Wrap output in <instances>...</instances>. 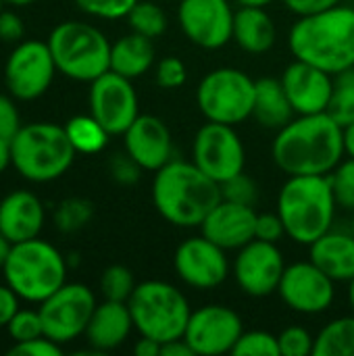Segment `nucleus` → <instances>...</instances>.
I'll use <instances>...</instances> for the list:
<instances>
[{"label": "nucleus", "instance_id": "1", "mask_svg": "<svg viewBox=\"0 0 354 356\" xmlns=\"http://www.w3.org/2000/svg\"><path fill=\"white\" fill-rule=\"evenodd\" d=\"M271 154L288 177L330 175L346 154L344 127L328 113L298 115L277 129Z\"/></svg>", "mask_w": 354, "mask_h": 356}, {"label": "nucleus", "instance_id": "2", "mask_svg": "<svg viewBox=\"0 0 354 356\" xmlns=\"http://www.w3.org/2000/svg\"><path fill=\"white\" fill-rule=\"evenodd\" d=\"M288 46L294 58L332 75L354 67V8L336 4L328 10L298 17L290 27Z\"/></svg>", "mask_w": 354, "mask_h": 356}, {"label": "nucleus", "instance_id": "3", "mask_svg": "<svg viewBox=\"0 0 354 356\" xmlns=\"http://www.w3.org/2000/svg\"><path fill=\"white\" fill-rule=\"evenodd\" d=\"M221 200V184L200 171L192 161L171 159L154 173L152 202L159 215L175 227H200Z\"/></svg>", "mask_w": 354, "mask_h": 356}, {"label": "nucleus", "instance_id": "4", "mask_svg": "<svg viewBox=\"0 0 354 356\" xmlns=\"http://www.w3.org/2000/svg\"><path fill=\"white\" fill-rule=\"evenodd\" d=\"M336 209L328 175H290L277 194V215L286 236L300 246H311L332 229Z\"/></svg>", "mask_w": 354, "mask_h": 356}, {"label": "nucleus", "instance_id": "5", "mask_svg": "<svg viewBox=\"0 0 354 356\" xmlns=\"http://www.w3.org/2000/svg\"><path fill=\"white\" fill-rule=\"evenodd\" d=\"M75 148L56 123L23 125L10 140V161L21 177L46 184L63 177L75 161Z\"/></svg>", "mask_w": 354, "mask_h": 356}, {"label": "nucleus", "instance_id": "6", "mask_svg": "<svg viewBox=\"0 0 354 356\" xmlns=\"http://www.w3.org/2000/svg\"><path fill=\"white\" fill-rule=\"evenodd\" d=\"M2 273L19 298L40 305L67 284V261L52 244L31 238L13 244Z\"/></svg>", "mask_w": 354, "mask_h": 356}, {"label": "nucleus", "instance_id": "7", "mask_svg": "<svg viewBox=\"0 0 354 356\" xmlns=\"http://www.w3.org/2000/svg\"><path fill=\"white\" fill-rule=\"evenodd\" d=\"M127 307L134 319V330L161 344L184 338L192 315L186 294L163 280L138 284Z\"/></svg>", "mask_w": 354, "mask_h": 356}, {"label": "nucleus", "instance_id": "8", "mask_svg": "<svg viewBox=\"0 0 354 356\" xmlns=\"http://www.w3.org/2000/svg\"><path fill=\"white\" fill-rule=\"evenodd\" d=\"M48 46L56 69L69 79L94 81L111 71V42L90 23H58L48 35Z\"/></svg>", "mask_w": 354, "mask_h": 356}, {"label": "nucleus", "instance_id": "9", "mask_svg": "<svg viewBox=\"0 0 354 356\" xmlns=\"http://www.w3.org/2000/svg\"><path fill=\"white\" fill-rule=\"evenodd\" d=\"M257 81L236 67L209 71L196 88V104L207 121L240 125L252 117Z\"/></svg>", "mask_w": 354, "mask_h": 356}, {"label": "nucleus", "instance_id": "10", "mask_svg": "<svg viewBox=\"0 0 354 356\" xmlns=\"http://www.w3.org/2000/svg\"><path fill=\"white\" fill-rule=\"evenodd\" d=\"M96 309L94 292L83 284H65L46 300L40 302L44 336L58 344L73 342L86 334V327Z\"/></svg>", "mask_w": 354, "mask_h": 356}, {"label": "nucleus", "instance_id": "11", "mask_svg": "<svg viewBox=\"0 0 354 356\" xmlns=\"http://www.w3.org/2000/svg\"><path fill=\"white\" fill-rule=\"evenodd\" d=\"M192 163L217 184L242 173L246 165V150L236 127L215 121L204 123L192 142Z\"/></svg>", "mask_w": 354, "mask_h": 356}, {"label": "nucleus", "instance_id": "12", "mask_svg": "<svg viewBox=\"0 0 354 356\" xmlns=\"http://www.w3.org/2000/svg\"><path fill=\"white\" fill-rule=\"evenodd\" d=\"M56 71L48 42L25 40L10 52L4 65V81L15 98L35 100L46 94Z\"/></svg>", "mask_w": 354, "mask_h": 356}, {"label": "nucleus", "instance_id": "13", "mask_svg": "<svg viewBox=\"0 0 354 356\" xmlns=\"http://www.w3.org/2000/svg\"><path fill=\"white\" fill-rule=\"evenodd\" d=\"M236 10L230 0H179L177 23L198 48L219 50L234 38Z\"/></svg>", "mask_w": 354, "mask_h": 356}, {"label": "nucleus", "instance_id": "14", "mask_svg": "<svg viewBox=\"0 0 354 356\" xmlns=\"http://www.w3.org/2000/svg\"><path fill=\"white\" fill-rule=\"evenodd\" d=\"M90 115L111 136H123L140 115V102L131 79L106 71L90 81Z\"/></svg>", "mask_w": 354, "mask_h": 356}, {"label": "nucleus", "instance_id": "15", "mask_svg": "<svg viewBox=\"0 0 354 356\" xmlns=\"http://www.w3.org/2000/svg\"><path fill=\"white\" fill-rule=\"evenodd\" d=\"M277 294L282 302L298 315H321L336 298V282L311 259L286 267Z\"/></svg>", "mask_w": 354, "mask_h": 356}, {"label": "nucleus", "instance_id": "16", "mask_svg": "<svg viewBox=\"0 0 354 356\" xmlns=\"http://www.w3.org/2000/svg\"><path fill=\"white\" fill-rule=\"evenodd\" d=\"M244 334L242 317L225 305H207L192 311L184 340L194 355L219 356L234 350Z\"/></svg>", "mask_w": 354, "mask_h": 356}, {"label": "nucleus", "instance_id": "17", "mask_svg": "<svg viewBox=\"0 0 354 356\" xmlns=\"http://www.w3.org/2000/svg\"><path fill=\"white\" fill-rule=\"evenodd\" d=\"M286 261L277 244L252 240L242 246L234 261V277L238 288L250 298H267L277 294Z\"/></svg>", "mask_w": 354, "mask_h": 356}, {"label": "nucleus", "instance_id": "18", "mask_svg": "<svg viewBox=\"0 0 354 356\" xmlns=\"http://www.w3.org/2000/svg\"><path fill=\"white\" fill-rule=\"evenodd\" d=\"M227 250L217 246L204 236H194L184 240L173 257V267L177 277L194 290L219 288L230 275Z\"/></svg>", "mask_w": 354, "mask_h": 356}, {"label": "nucleus", "instance_id": "19", "mask_svg": "<svg viewBox=\"0 0 354 356\" xmlns=\"http://www.w3.org/2000/svg\"><path fill=\"white\" fill-rule=\"evenodd\" d=\"M286 96L296 115H317L328 113L336 79L332 73L294 58L280 77Z\"/></svg>", "mask_w": 354, "mask_h": 356}, {"label": "nucleus", "instance_id": "20", "mask_svg": "<svg viewBox=\"0 0 354 356\" xmlns=\"http://www.w3.org/2000/svg\"><path fill=\"white\" fill-rule=\"evenodd\" d=\"M125 152L142 167V171L156 173L171 161L173 140L167 123L154 115H138V119L123 134Z\"/></svg>", "mask_w": 354, "mask_h": 356}, {"label": "nucleus", "instance_id": "21", "mask_svg": "<svg viewBox=\"0 0 354 356\" xmlns=\"http://www.w3.org/2000/svg\"><path fill=\"white\" fill-rule=\"evenodd\" d=\"M257 215L252 207L221 200L202 221L200 232L204 238L221 246L223 250H240L255 240Z\"/></svg>", "mask_w": 354, "mask_h": 356}, {"label": "nucleus", "instance_id": "22", "mask_svg": "<svg viewBox=\"0 0 354 356\" xmlns=\"http://www.w3.org/2000/svg\"><path fill=\"white\" fill-rule=\"evenodd\" d=\"M44 207L27 190H15L0 200V232L10 244L38 238L44 227Z\"/></svg>", "mask_w": 354, "mask_h": 356}, {"label": "nucleus", "instance_id": "23", "mask_svg": "<svg viewBox=\"0 0 354 356\" xmlns=\"http://www.w3.org/2000/svg\"><path fill=\"white\" fill-rule=\"evenodd\" d=\"M131 330H134V319L127 302L104 300L96 305L83 336L92 350L104 355L123 346Z\"/></svg>", "mask_w": 354, "mask_h": 356}, {"label": "nucleus", "instance_id": "24", "mask_svg": "<svg viewBox=\"0 0 354 356\" xmlns=\"http://www.w3.org/2000/svg\"><path fill=\"white\" fill-rule=\"evenodd\" d=\"M309 259L336 284H348L354 277V236L330 229L309 246Z\"/></svg>", "mask_w": 354, "mask_h": 356}, {"label": "nucleus", "instance_id": "25", "mask_svg": "<svg viewBox=\"0 0 354 356\" xmlns=\"http://www.w3.org/2000/svg\"><path fill=\"white\" fill-rule=\"evenodd\" d=\"M232 40L248 54H265L277 40L275 21L265 6H240L234 17Z\"/></svg>", "mask_w": 354, "mask_h": 356}, {"label": "nucleus", "instance_id": "26", "mask_svg": "<svg viewBox=\"0 0 354 356\" xmlns=\"http://www.w3.org/2000/svg\"><path fill=\"white\" fill-rule=\"evenodd\" d=\"M156 58V48L150 38L142 33H127L111 44V71L127 77L138 79L146 75Z\"/></svg>", "mask_w": 354, "mask_h": 356}, {"label": "nucleus", "instance_id": "27", "mask_svg": "<svg viewBox=\"0 0 354 356\" xmlns=\"http://www.w3.org/2000/svg\"><path fill=\"white\" fill-rule=\"evenodd\" d=\"M294 108L286 96V90L280 79L275 77H261L257 79L255 90V108L252 117L265 129H282L286 123L294 119Z\"/></svg>", "mask_w": 354, "mask_h": 356}, {"label": "nucleus", "instance_id": "28", "mask_svg": "<svg viewBox=\"0 0 354 356\" xmlns=\"http://www.w3.org/2000/svg\"><path fill=\"white\" fill-rule=\"evenodd\" d=\"M313 356H354V313L330 321L315 336Z\"/></svg>", "mask_w": 354, "mask_h": 356}, {"label": "nucleus", "instance_id": "29", "mask_svg": "<svg viewBox=\"0 0 354 356\" xmlns=\"http://www.w3.org/2000/svg\"><path fill=\"white\" fill-rule=\"evenodd\" d=\"M65 131L75 148L81 154H96L106 148L111 134L92 117V115H77L71 117L65 125Z\"/></svg>", "mask_w": 354, "mask_h": 356}, {"label": "nucleus", "instance_id": "30", "mask_svg": "<svg viewBox=\"0 0 354 356\" xmlns=\"http://www.w3.org/2000/svg\"><path fill=\"white\" fill-rule=\"evenodd\" d=\"M129 23V29L136 33H142L150 40L159 38L165 33L167 29V15L165 10L150 0H138L136 6L129 10V15L125 17Z\"/></svg>", "mask_w": 354, "mask_h": 356}, {"label": "nucleus", "instance_id": "31", "mask_svg": "<svg viewBox=\"0 0 354 356\" xmlns=\"http://www.w3.org/2000/svg\"><path fill=\"white\" fill-rule=\"evenodd\" d=\"M336 88L328 106V115L342 127L354 123V67L334 75Z\"/></svg>", "mask_w": 354, "mask_h": 356}, {"label": "nucleus", "instance_id": "32", "mask_svg": "<svg viewBox=\"0 0 354 356\" xmlns=\"http://www.w3.org/2000/svg\"><path fill=\"white\" fill-rule=\"evenodd\" d=\"M94 217V204L86 198H67L54 211V225L63 234L83 229Z\"/></svg>", "mask_w": 354, "mask_h": 356}, {"label": "nucleus", "instance_id": "33", "mask_svg": "<svg viewBox=\"0 0 354 356\" xmlns=\"http://www.w3.org/2000/svg\"><path fill=\"white\" fill-rule=\"evenodd\" d=\"M136 277L134 273L123 267V265H111L104 269L100 277V292L104 300H117V302H127L129 296L136 290Z\"/></svg>", "mask_w": 354, "mask_h": 356}, {"label": "nucleus", "instance_id": "34", "mask_svg": "<svg viewBox=\"0 0 354 356\" xmlns=\"http://www.w3.org/2000/svg\"><path fill=\"white\" fill-rule=\"evenodd\" d=\"M336 204L344 211H354V156L342 159L340 165L328 175Z\"/></svg>", "mask_w": 354, "mask_h": 356}, {"label": "nucleus", "instance_id": "35", "mask_svg": "<svg viewBox=\"0 0 354 356\" xmlns=\"http://www.w3.org/2000/svg\"><path fill=\"white\" fill-rule=\"evenodd\" d=\"M232 355L236 356H280V342L277 336L263 332V330H252L244 332L240 340L236 342Z\"/></svg>", "mask_w": 354, "mask_h": 356}, {"label": "nucleus", "instance_id": "36", "mask_svg": "<svg viewBox=\"0 0 354 356\" xmlns=\"http://www.w3.org/2000/svg\"><path fill=\"white\" fill-rule=\"evenodd\" d=\"M6 330H8L13 342H27V340L44 336V325H42L40 311H29V309L23 311V309H19L15 313V317L8 321Z\"/></svg>", "mask_w": 354, "mask_h": 356}, {"label": "nucleus", "instance_id": "37", "mask_svg": "<svg viewBox=\"0 0 354 356\" xmlns=\"http://www.w3.org/2000/svg\"><path fill=\"white\" fill-rule=\"evenodd\" d=\"M280 356H313L315 338L300 325L286 327L280 336Z\"/></svg>", "mask_w": 354, "mask_h": 356}, {"label": "nucleus", "instance_id": "38", "mask_svg": "<svg viewBox=\"0 0 354 356\" xmlns=\"http://www.w3.org/2000/svg\"><path fill=\"white\" fill-rule=\"evenodd\" d=\"M138 0H75L79 10L96 19H123L136 6Z\"/></svg>", "mask_w": 354, "mask_h": 356}, {"label": "nucleus", "instance_id": "39", "mask_svg": "<svg viewBox=\"0 0 354 356\" xmlns=\"http://www.w3.org/2000/svg\"><path fill=\"white\" fill-rule=\"evenodd\" d=\"M221 196H223V200L255 207V202L259 200V190H257V184L242 171L221 184Z\"/></svg>", "mask_w": 354, "mask_h": 356}, {"label": "nucleus", "instance_id": "40", "mask_svg": "<svg viewBox=\"0 0 354 356\" xmlns=\"http://www.w3.org/2000/svg\"><path fill=\"white\" fill-rule=\"evenodd\" d=\"M154 77H156V83L163 90H177L188 79V67L177 56H165V58H161L156 63Z\"/></svg>", "mask_w": 354, "mask_h": 356}, {"label": "nucleus", "instance_id": "41", "mask_svg": "<svg viewBox=\"0 0 354 356\" xmlns=\"http://www.w3.org/2000/svg\"><path fill=\"white\" fill-rule=\"evenodd\" d=\"M63 344L50 340L48 336H40L27 342H15L8 348V355H23V356H61L63 355Z\"/></svg>", "mask_w": 354, "mask_h": 356}, {"label": "nucleus", "instance_id": "42", "mask_svg": "<svg viewBox=\"0 0 354 356\" xmlns=\"http://www.w3.org/2000/svg\"><path fill=\"white\" fill-rule=\"evenodd\" d=\"M108 169H111V177H113L117 184H121V186H134V184H138L140 171H142V167H140L127 152L115 154V156L111 159Z\"/></svg>", "mask_w": 354, "mask_h": 356}, {"label": "nucleus", "instance_id": "43", "mask_svg": "<svg viewBox=\"0 0 354 356\" xmlns=\"http://www.w3.org/2000/svg\"><path fill=\"white\" fill-rule=\"evenodd\" d=\"M284 236H286V227H284V221L277 215V211L257 215V225H255V238L257 240L277 244Z\"/></svg>", "mask_w": 354, "mask_h": 356}, {"label": "nucleus", "instance_id": "44", "mask_svg": "<svg viewBox=\"0 0 354 356\" xmlns=\"http://www.w3.org/2000/svg\"><path fill=\"white\" fill-rule=\"evenodd\" d=\"M21 127L23 125H21V117H19L15 102L8 96L0 94V138L10 142Z\"/></svg>", "mask_w": 354, "mask_h": 356}, {"label": "nucleus", "instance_id": "45", "mask_svg": "<svg viewBox=\"0 0 354 356\" xmlns=\"http://www.w3.org/2000/svg\"><path fill=\"white\" fill-rule=\"evenodd\" d=\"M25 35L23 19L13 10L0 13V40L2 42H19Z\"/></svg>", "mask_w": 354, "mask_h": 356}, {"label": "nucleus", "instance_id": "46", "mask_svg": "<svg viewBox=\"0 0 354 356\" xmlns=\"http://www.w3.org/2000/svg\"><path fill=\"white\" fill-rule=\"evenodd\" d=\"M284 4L294 15L305 17V15H313V13L328 10V8H332L336 4H342V0H284Z\"/></svg>", "mask_w": 354, "mask_h": 356}, {"label": "nucleus", "instance_id": "47", "mask_svg": "<svg viewBox=\"0 0 354 356\" xmlns=\"http://www.w3.org/2000/svg\"><path fill=\"white\" fill-rule=\"evenodd\" d=\"M17 311H19V296H17V292L8 284L0 286V327H6Z\"/></svg>", "mask_w": 354, "mask_h": 356}, {"label": "nucleus", "instance_id": "48", "mask_svg": "<svg viewBox=\"0 0 354 356\" xmlns=\"http://www.w3.org/2000/svg\"><path fill=\"white\" fill-rule=\"evenodd\" d=\"M161 356H196L194 350L190 348V344L179 338V340H171L161 344Z\"/></svg>", "mask_w": 354, "mask_h": 356}, {"label": "nucleus", "instance_id": "49", "mask_svg": "<svg viewBox=\"0 0 354 356\" xmlns=\"http://www.w3.org/2000/svg\"><path fill=\"white\" fill-rule=\"evenodd\" d=\"M134 353H136V356H161V342L146 338V336H140V340L134 346Z\"/></svg>", "mask_w": 354, "mask_h": 356}, {"label": "nucleus", "instance_id": "50", "mask_svg": "<svg viewBox=\"0 0 354 356\" xmlns=\"http://www.w3.org/2000/svg\"><path fill=\"white\" fill-rule=\"evenodd\" d=\"M8 165H13V161H10V142L0 138V173H4L8 169Z\"/></svg>", "mask_w": 354, "mask_h": 356}, {"label": "nucleus", "instance_id": "51", "mask_svg": "<svg viewBox=\"0 0 354 356\" xmlns=\"http://www.w3.org/2000/svg\"><path fill=\"white\" fill-rule=\"evenodd\" d=\"M10 248H13V244H10V240L0 232V269L4 267V263H6V259H8V252H10Z\"/></svg>", "mask_w": 354, "mask_h": 356}, {"label": "nucleus", "instance_id": "52", "mask_svg": "<svg viewBox=\"0 0 354 356\" xmlns=\"http://www.w3.org/2000/svg\"><path fill=\"white\" fill-rule=\"evenodd\" d=\"M344 144H346V154L354 156V123L344 127Z\"/></svg>", "mask_w": 354, "mask_h": 356}, {"label": "nucleus", "instance_id": "53", "mask_svg": "<svg viewBox=\"0 0 354 356\" xmlns=\"http://www.w3.org/2000/svg\"><path fill=\"white\" fill-rule=\"evenodd\" d=\"M240 6H269L273 0H236Z\"/></svg>", "mask_w": 354, "mask_h": 356}, {"label": "nucleus", "instance_id": "54", "mask_svg": "<svg viewBox=\"0 0 354 356\" xmlns=\"http://www.w3.org/2000/svg\"><path fill=\"white\" fill-rule=\"evenodd\" d=\"M348 305H351V309H353L354 313V277L348 282Z\"/></svg>", "mask_w": 354, "mask_h": 356}, {"label": "nucleus", "instance_id": "55", "mask_svg": "<svg viewBox=\"0 0 354 356\" xmlns=\"http://www.w3.org/2000/svg\"><path fill=\"white\" fill-rule=\"evenodd\" d=\"M4 2H8V4H15V6H25V4H31V2H35V0H4Z\"/></svg>", "mask_w": 354, "mask_h": 356}, {"label": "nucleus", "instance_id": "56", "mask_svg": "<svg viewBox=\"0 0 354 356\" xmlns=\"http://www.w3.org/2000/svg\"><path fill=\"white\" fill-rule=\"evenodd\" d=\"M351 234L354 236V211H353V221H351Z\"/></svg>", "mask_w": 354, "mask_h": 356}, {"label": "nucleus", "instance_id": "57", "mask_svg": "<svg viewBox=\"0 0 354 356\" xmlns=\"http://www.w3.org/2000/svg\"><path fill=\"white\" fill-rule=\"evenodd\" d=\"M2 6H4V0H0V13H2V10H4V8H2Z\"/></svg>", "mask_w": 354, "mask_h": 356}, {"label": "nucleus", "instance_id": "58", "mask_svg": "<svg viewBox=\"0 0 354 356\" xmlns=\"http://www.w3.org/2000/svg\"><path fill=\"white\" fill-rule=\"evenodd\" d=\"M177 2H179V0H177Z\"/></svg>", "mask_w": 354, "mask_h": 356}]
</instances>
